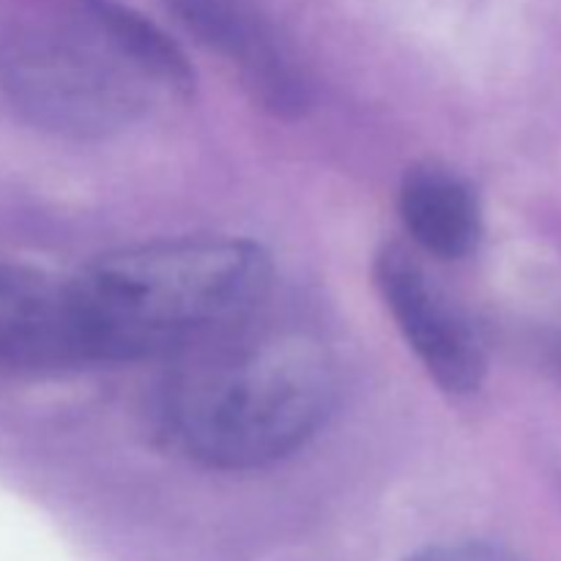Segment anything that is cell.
<instances>
[{"label": "cell", "mask_w": 561, "mask_h": 561, "mask_svg": "<svg viewBox=\"0 0 561 561\" xmlns=\"http://www.w3.org/2000/svg\"><path fill=\"white\" fill-rule=\"evenodd\" d=\"M272 285L261 244L228 236L151 241L93 257L66 288L80 362H118L239 323Z\"/></svg>", "instance_id": "6da1fadb"}, {"label": "cell", "mask_w": 561, "mask_h": 561, "mask_svg": "<svg viewBox=\"0 0 561 561\" xmlns=\"http://www.w3.org/2000/svg\"><path fill=\"white\" fill-rule=\"evenodd\" d=\"M337 403V370L321 340L261 332L214 343L162 392V431L184 458L219 471L272 466L305 447Z\"/></svg>", "instance_id": "7a4b0ae2"}, {"label": "cell", "mask_w": 561, "mask_h": 561, "mask_svg": "<svg viewBox=\"0 0 561 561\" xmlns=\"http://www.w3.org/2000/svg\"><path fill=\"white\" fill-rule=\"evenodd\" d=\"M0 85L31 124L71 140L118 135L146 107V82L85 25L11 38L0 53Z\"/></svg>", "instance_id": "3957f363"}, {"label": "cell", "mask_w": 561, "mask_h": 561, "mask_svg": "<svg viewBox=\"0 0 561 561\" xmlns=\"http://www.w3.org/2000/svg\"><path fill=\"white\" fill-rule=\"evenodd\" d=\"M373 277L394 327L427 376L449 394L480 389L488 370L482 340L416 255L387 244L376 255Z\"/></svg>", "instance_id": "277c9868"}, {"label": "cell", "mask_w": 561, "mask_h": 561, "mask_svg": "<svg viewBox=\"0 0 561 561\" xmlns=\"http://www.w3.org/2000/svg\"><path fill=\"white\" fill-rule=\"evenodd\" d=\"M197 44L228 60L252 102L277 118H301L310 77L255 0H164Z\"/></svg>", "instance_id": "5b68a950"}, {"label": "cell", "mask_w": 561, "mask_h": 561, "mask_svg": "<svg viewBox=\"0 0 561 561\" xmlns=\"http://www.w3.org/2000/svg\"><path fill=\"white\" fill-rule=\"evenodd\" d=\"M398 211L405 233L427 255L460 261L480 244V201L469 181L442 164H420L405 173Z\"/></svg>", "instance_id": "8992f818"}, {"label": "cell", "mask_w": 561, "mask_h": 561, "mask_svg": "<svg viewBox=\"0 0 561 561\" xmlns=\"http://www.w3.org/2000/svg\"><path fill=\"white\" fill-rule=\"evenodd\" d=\"M77 16L146 85L179 96L195 91V69L184 49L140 11L121 0H77Z\"/></svg>", "instance_id": "52a82bcc"}, {"label": "cell", "mask_w": 561, "mask_h": 561, "mask_svg": "<svg viewBox=\"0 0 561 561\" xmlns=\"http://www.w3.org/2000/svg\"><path fill=\"white\" fill-rule=\"evenodd\" d=\"M405 561H520L502 548L482 546V542H449V546H433L414 553Z\"/></svg>", "instance_id": "ba28073f"}]
</instances>
